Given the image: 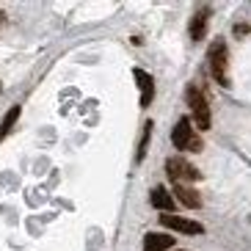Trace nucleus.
Segmentation results:
<instances>
[{"label":"nucleus","instance_id":"nucleus-1","mask_svg":"<svg viewBox=\"0 0 251 251\" xmlns=\"http://www.w3.org/2000/svg\"><path fill=\"white\" fill-rule=\"evenodd\" d=\"M207 61H210V72H213L215 83L229 89V50L224 39H215L210 45V52H207Z\"/></svg>","mask_w":251,"mask_h":251},{"label":"nucleus","instance_id":"nucleus-2","mask_svg":"<svg viewBox=\"0 0 251 251\" xmlns=\"http://www.w3.org/2000/svg\"><path fill=\"white\" fill-rule=\"evenodd\" d=\"M185 102H188V108H191L196 127H199V130H210V125H213L210 105H207L204 94H201V91L193 86V83H191V86H185Z\"/></svg>","mask_w":251,"mask_h":251},{"label":"nucleus","instance_id":"nucleus-3","mask_svg":"<svg viewBox=\"0 0 251 251\" xmlns=\"http://www.w3.org/2000/svg\"><path fill=\"white\" fill-rule=\"evenodd\" d=\"M171 141H174V147L179 152H199L201 149V141H199V135L193 133L191 119H179L177 127L171 130Z\"/></svg>","mask_w":251,"mask_h":251},{"label":"nucleus","instance_id":"nucleus-4","mask_svg":"<svg viewBox=\"0 0 251 251\" xmlns=\"http://www.w3.org/2000/svg\"><path fill=\"white\" fill-rule=\"evenodd\" d=\"M166 174H169V177L174 179L177 185L196 182V179H201L199 169H196L193 163H188L185 157H169V160H166Z\"/></svg>","mask_w":251,"mask_h":251},{"label":"nucleus","instance_id":"nucleus-5","mask_svg":"<svg viewBox=\"0 0 251 251\" xmlns=\"http://www.w3.org/2000/svg\"><path fill=\"white\" fill-rule=\"evenodd\" d=\"M160 224L166 229H171V232H182V235H201V232H204L201 224L188 221V218H179V215H174V213H163L160 215Z\"/></svg>","mask_w":251,"mask_h":251},{"label":"nucleus","instance_id":"nucleus-6","mask_svg":"<svg viewBox=\"0 0 251 251\" xmlns=\"http://www.w3.org/2000/svg\"><path fill=\"white\" fill-rule=\"evenodd\" d=\"M133 75H135V83H138V89H141V108H149V102L155 100V80L144 69H135Z\"/></svg>","mask_w":251,"mask_h":251},{"label":"nucleus","instance_id":"nucleus-7","mask_svg":"<svg viewBox=\"0 0 251 251\" xmlns=\"http://www.w3.org/2000/svg\"><path fill=\"white\" fill-rule=\"evenodd\" d=\"M174 237L166 235V232H149L147 237H144V251H171L174 249Z\"/></svg>","mask_w":251,"mask_h":251},{"label":"nucleus","instance_id":"nucleus-8","mask_svg":"<svg viewBox=\"0 0 251 251\" xmlns=\"http://www.w3.org/2000/svg\"><path fill=\"white\" fill-rule=\"evenodd\" d=\"M174 196H177L185 207H191V210H199L201 207V196L193 191V188H188V185H174Z\"/></svg>","mask_w":251,"mask_h":251},{"label":"nucleus","instance_id":"nucleus-9","mask_svg":"<svg viewBox=\"0 0 251 251\" xmlns=\"http://www.w3.org/2000/svg\"><path fill=\"white\" fill-rule=\"evenodd\" d=\"M207 17H210V8H201V11H196L191 20V36L199 42V39H204L207 33Z\"/></svg>","mask_w":251,"mask_h":251},{"label":"nucleus","instance_id":"nucleus-10","mask_svg":"<svg viewBox=\"0 0 251 251\" xmlns=\"http://www.w3.org/2000/svg\"><path fill=\"white\" fill-rule=\"evenodd\" d=\"M152 204L157 207V210H163V213H171L174 210V199H171V193L163 188V185H157L155 191H152Z\"/></svg>","mask_w":251,"mask_h":251},{"label":"nucleus","instance_id":"nucleus-11","mask_svg":"<svg viewBox=\"0 0 251 251\" xmlns=\"http://www.w3.org/2000/svg\"><path fill=\"white\" fill-rule=\"evenodd\" d=\"M20 111H23L20 105H11V108H8L6 119L0 122V141H3L8 133H11V127H14V125H17V119H20Z\"/></svg>","mask_w":251,"mask_h":251},{"label":"nucleus","instance_id":"nucleus-12","mask_svg":"<svg viewBox=\"0 0 251 251\" xmlns=\"http://www.w3.org/2000/svg\"><path fill=\"white\" fill-rule=\"evenodd\" d=\"M149 138H152V122H147L144 125V135H141V144H138V155H135V160H144L147 157V147H149Z\"/></svg>","mask_w":251,"mask_h":251},{"label":"nucleus","instance_id":"nucleus-13","mask_svg":"<svg viewBox=\"0 0 251 251\" xmlns=\"http://www.w3.org/2000/svg\"><path fill=\"white\" fill-rule=\"evenodd\" d=\"M249 25H240V28H235V33H237V36H243V33H249Z\"/></svg>","mask_w":251,"mask_h":251},{"label":"nucleus","instance_id":"nucleus-14","mask_svg":"<svg viewBox=\"0 0 251 251\" xmlns=\"http://www.w3.org/2000/svg\"><path fill=\"white\" fill-rule=\"evenodd\" d=\"M0 23H3V14H0Z\"/></svg>","mask_w":251,"mask_h":251}]
</instances>
